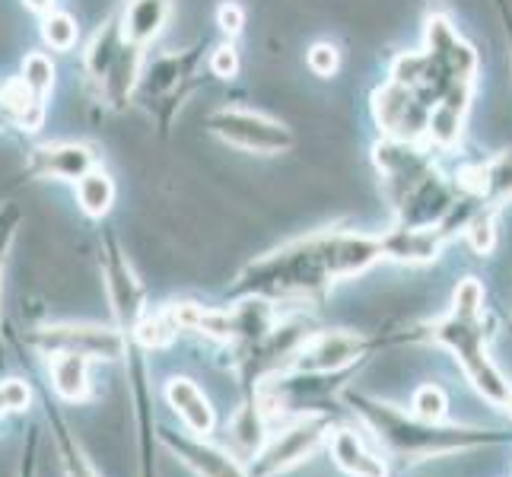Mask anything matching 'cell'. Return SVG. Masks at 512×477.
Returning a JSON list of instances; mask_svg holds the SVG:
<instances>
[{"mask_svg": "<svg viewBox=\"0 0 512 477\" xmlns=\"http://www.w3.org/2000/svg\"><path fill=\"white\" fill-rule=\"evenodd\" d=\"M382 258L379 236H366L357 229H334V233L328 229L252 261L239 277V290H249L258 299L319 296L341 280L369 271Z\"/></svg>", "mask_w": 512, "mask_h": 477, "instance_id": "6da1fadb", "label": "cell"}, {"mask_svg": "<svg viewBox=\"0 0 512 477\" xmlns=\"http://www.w3.org/2000/svg\"><path fill=\"white\" fill-rule=\"evenodd\" d=\"M433 341L455 353V360L474 385V392L490 401L493 408H503L512 395V385L500 373V366L490 360V331L484 325V287L478 277H465L455 287L449 315L433 325Z\"/></svg>", "mask_w": 512, "mask_h": 477, "instance_id": "7a4b0ae2", "label": "cell"}, {"mask_svg": "<svg viewBox=\"0 0 512 477\" xmlns=\"http://www.w3.org/2000/svg\"><path fill=\"white\" fill-rule=\"evenodd\" d=\"M369 427L376 430L379 443L392 452L408 458V462H423V458H439L449 452H465V449H481L490 443H503V433L490 430H471V427H443V423L420 420L417 414H404L401 408L388 401H376L366 395H347Z\"/></svg>", "mask_w": 512, "mask_h": 477, "instance_id": "3957f363", "label": "cell"}, {"mask_svg": "<svg viewBox=\"0 0 512 477\" xmlns=\"http://www.w3.org/2000/svg\"><path fill=\"white\" fill-rule=\"evenodd\" d=\"M328 430H331V420L319 411L293 417L277 433H271L268 443L252 455L249 474L252 477H277L296 465L309 462V458L319 452V446L325 443Z\"/></svg>", "mask_w": 512, "mask_h": 477, "instance_id": "277c9868", "label": "cell"}, {"mask_svg": "<svg viewBox=\"0 0 512 477\" xmlns=\"http://www.w3.org/2000/svg\"><path fill=\"white\" fill-rule=\"evenodd\" d=\"M207 128L214 131L229 147L249 150V153H284L293 147V134L284 121H274L252 109H236V105H223L207 118Z\"/></svg>", "mask_w": 512, "mask_h": 477, "instance_id": "5b68a950", "label": "cell"}, {"mask_svg": "<svg viewBox=\"0 0 512 477\" xmlns=\"http://www.w3.org/2000/svg\"><path fill=\"white\" fill-rule=\"evenodd\" d=\"M373 115L385 137L392 140H411V144H423L427 137V121H430V105L423 102L414 90L404 83L388 77L385 86H379L373 96Z\"/></svg>", "mask_w": 512, "mask_h": 477, "instance_id": "8992f818", "label": "cell"}, {"mask_svg": "<svg viewBox=\"0 0 512 477\" xmlns=\"http://www.w3.org/2000/svg\"><path fill=\"white\" fill-rule=\"evenodd\" d=\"M366 341L353 331H319L306 334L290 353V369L299 376H328L360 360Z\"/></svg>", "mask_w": 512, "mask_h": 477, "instance_id": "52a82bcc", "label": "cell"}, {"mask_svg": "<svg viewBox=\"0 0 512 477\" xmlns=\"http://www.w3.org/2000/svg\"><path fill=\"white\" fill-rule=\"evenodd\" d=\"M39 344L45 353H83L90 360H118L125 353V338L115 328L99 325H55L39 331Z\"/></svg>", "mask_w": 512, "mask_h": 477, "instance_id": "ba28073f", "label": "cell"}, {"mask_svg": "<svg viewBox=\"0 0 512 477\" xmlns=\"http://www.w3.org/2000/svg\"><path fill=\"white\" fill-rule=\"evenodd\" d=\"M458 191L474 198L481 207L497 210L512 201V150L484 159L478 166H468L458 179Z\"/></svg>", "mask_w": 512, "mask_h": 477, "instance_id": "9c48e42d", "label": "cell"}, {"mask_svg": "<svg viewBox=\"0 0 512 477\" xmlns=\"http://www.w3.org/2000/svg\"><path fill=\"white\" fill-rule=\"evenodd\" d=\"M446 239H449L446 229H439V226H395V229H388L385 236H379L382 255L401 264L436 261Z\"/></svg>", "mask_w": 512, "mask_h": 477, "instance_id": "30bf717a", "label": "cell"}, {"mask_svg": "<svg viewBox=\"0 0 512 477\" xmlns=\"http://www.w3.org/2000/svg\"><path fill=\"white\" fill-rule=\"evenodd\" d=\"M163 443L182 458V462L201 477H252L249 468H242L229 452L204 443L201 436H179L163 433Z\"/></svg>", "mask_w": 512, "mask_h": 477, "instance_id": "8fae6325", "label": "cell"}, {"mask_svg": "<svg viewBox=\"0 0 512 477\" xmlns=\"http://www.w3.org/2000/svg\"><path fill=\"white\" fill-rule=\"evenodd\" d=\"M105 277H109L105 284H109L112 309L118 315L121 328H134L140 318H144V290H140L131 264L121 258L115 245H109V255H105Z\"/></svg>", "mask_w": 512, "mask_h": 477, "instance_id": "7c38bea8", "label": "cell"}, {"mask_svg": "<svg viewBox=\"0 0 512 477\" xmlns=\"http://www.w3.org/2000/svg\"><path fill=\"white\" fill-rule=\"evenodd\" d=\"M90 169H96V153L86 144H48L32 153V172L42 179L77 182Z\"/></svg>", "mask_w": 512, "mask_h": 477, "instance_id": "4fadbf2b", "label": "cell"}, {"mask_svg": "<svg viewBox=\"0 0 512 477\" xmlns=\"http://www.w3.org/2000/svg\"><path fill=\"white\" fill-rule=\"evenodd\" d=\"M166 401H169V408L179 414V420L185 423L191 436H210V433H214V427H217L214 408H210L207 395L191 379H185V376L169 379L166 382Z\"/></svg>", "mask_w": 512, "mask_h": 477, "instance_id": "5bb4252c", "label": "cell"}, {"mask_svg": "<svg viewBox=\"0 0 512 477\" xmlns=\"http://www.w3.org/2000/svg\"><path fill=\"white\" fill-rule=\"evenodd\" d=\"M331 458H334V465L347 471L350 477H385L388 474L382 458L369 452L363 439L347 427L331 433Z\"/></svg>", "mask_w": 512, "mask_h": 477, "instance_id": "9a60e30c", "label": "cell"}, {"mask_svg": "<svg viewBox=\"0 0 512 477\" xmlns=\"http://www.w3.org/2000/svg\"><path fill=\"white\" fill-rule=\"evenodd\" d=\"M172 0H131L125 16H121V39L131 45H147L163 32L169 20Z\"/></svg>", "mask_w": 512, "mask_h": 477, "instance_id": "2e32d148", "label": "cell"}, {"mask_svg": "<svg viewBox=\"0 0 512 477\" xmlns=\"http://www.w3.org/2000/svg\"><path fill=\"white\" fill-rule=\"evenodd\" d=\"M90 357L83 353H55L51 357V385L64 401L90 398Z\"/></svg>", "mask_w": 512, "mask_h": 477, "instance_id": "e0dca14e", "label": "cell"}, {"mask_svg": "<svg viewBox=\"0 0 512 477\" xmlns=\"http://www.w3.org/2000/svg\"><path fill=\"white\" fill-rule=\"evenodd\" d=\"M0 105L7 109V115H13L26 131H39L42 128V118H45V109H42V96L32 93L29 86L23 83V77H13L0 86Z\"/></svg>", "mask_w": 512, "mask_h": 477, "instance_id": "ac0fdd59", "label": "cell"}, {"mask_svg": "<svg viewBox=\"0 0 512 477\" xmlns=\"http://www.w3.org/2000/svg\"><path fill=\"white\" fill-rule=\"evenodd\" d=\"M77 201L86 217H105L115 204V182L105 169H90L77 179Z\"/></svg>", "mask_w": 512, "mask_h": 477, "instance_id": "d6986e66", "label": "cell"}, {"mask_svg": "<svg viewBox=\"0 0 512 477\" xmlns=\"http://www.w3.org/2000/svg\"><path fill=\"white\" fill-rule=\"evenodd\" d=\"M175 328L172 325V318L169 312L163 309L160 315H150V318H140V322L134 325V334H137V341L144 344L147 350H160V347H169L172 338H175Z\"/></svg>", "mask_w": 512, "mask_h": 477, "instance_id": "ffe728a7", "label": "cell"}, {"mask_svg": "<svg viewBox=\"0 0 512 477\" xmlns=\"http://www.w3.org/2000/svg\"><path fill=\"white\" fill-rule=\"evenodd\" d=\"M446 392L439 385H420L414 392V401H411V414H417L420 420H430V423H443L446 417Z\"/></svg>", "mask_w": 512, "mask_h": 477, "instance_id": "44dd1931", "label": "cell"}, {"mask_svg": "<svg viewBox=\"0 0 512 477\" xmlns=\"http://www.w3.org/2000/svg\"><path fill=\"white\" fill-rule=\"evenodd\" d=\"M42 35H45V42L51 48H58V51H70L77 45V23L70 20L67 13H45V26H42Z\"/></svg>", "mask_w": 512, "mask_h": 477, "instance_id": "7402d4cb", "label": "cell"}, {"mask_svg": "<svg viewBox=\"0 0 512 477\" xmlns=\"http://www.w3.org/2000/svg\"><path fill=\"white\" fill-rule=\"evenodd\" d=\"M465 236L471 242V249L478 255H487L493 249V242H497V229H493V210L481 207L478 214H474L468 223H465Z\"/></svg>", "mask_w": 512, "mask_h": 477, "instance_id": "603a6c76", "label": "cell"}, {"mask_svg": "<svg viewBox=\"0 0 512 477\" xmlns=\"http://www.w3.org/2000/svg\"><path fill=\"white\" fill-rule=\"evenodd\" d=\"M58 452H61V465L67 471V477H99L96 468L86 462L83 449L74 443V436H70L67 430L58 433Z\"/></svg>", "mask_w": 512, "mask_h": 477, "instance_id": "cb8c5ba5", "label": "cell"}, {"mask_svg": "<svg viewBox=\"0 0 512 477\" xmlns=\"http://www.w3.org/2000/svg\"><path fill=\"white\" fill-rule=\"evenodd\" d=\"M23 83L29 86L32 93H39V96H45L48 90H51V83H55V64H51L45 55H29L26 61H23Z\"/></svg>", "mask_w": 512, "mask_h": 477, "instance_id": "d4e9b609", "label": "cell"}, {"mask_svg": "<svg viewBox=\"0 0 512 477\" xmlns=\"http://www.w3.org/2000/svg\"><path fill=\"white\" fill-rule=\"evenodd\" d=\"M32 404V388L23 379H7L0 382V414H16L26 411Z\"/></svg>", "mask_w": 512, "mask_h": 477, "instance_id": "484cf974", "label": "cell"}, {"mask_svg": "<svg viewBox=\"0 0 512 477\" xmlns=\"http://www.w3.org/2000/svg\"><path fill=\"white\" fill-rule=\"evenodd\" d=\"M309 70L315 77H334L338 74V64H341V55H338V48L328 45V42H319V45H312L309 48Z\"/></svg>", "mask_w": 512, "mask_h": 477, "instance_id": "4316f807", "label": "cell"}, {"mask_svg": "<svg viewBox=\"0 0 512 477\" xmlns=\"http://www.w3.org/2000/svg\"><path fill=\"white\" fill-rule=\"evenodd\" d=\"M210 70L220 77V80H229V77H236V70H239V55H236V48H217L214 55H210Z\"/></svg>", "mask_w": 512, "mask_h": 477, "instance_id": "83f0119b", "label": "cell"}, {"mask_svg": "<svg viewBox=\"0 0 512 477\" xmlns=\"http://www.w3.org/2000/svg\"><path fill=\"white\" fill-rule=\"evenodd\" d=\"M217 26L226 32V35H239L242 26H245V13L242 7L236 4V0H226V4H220L217 10Z\"/></svg>", "mask_w": 512, "mask_h": 477, "instance_id": "f1b7e54d", "label": "cell"}, {"mask_svg": "<svg viewBox=\"0 0 512 477\" xmlns=\"http://www.w3.org/2000/svg\"><path fill=\"white\" fill-rule=\"evenodd\" d=\"M13 226H16V214H0V268H4L7 249L13 242Z\"/></svg>", "mask_w": 512, "mask_h": 477, "instance_id": "f546056e", "label": "cell"}, {"mask_svg": "<svg viewBox=\"0 0 512 477\" xmlns=\"http://www.w3.org/2000/svg\"><path fill=\"white\" fill-rule=\"evenodd\" d=\"M500 20H503V32H506V48H509V64H512V10L506 7V0H497Z\"/></svg>", "mask_w": 512, "mask_h": 477, "instance_id": "4dcf8cb0", "label": "cell"}, {"mask_svg": "<svg viewBox=\"0 0 512 477\" xmlns=\"http://www.w3.org/2000/svg\"><path fill=\"white\" fill-rule=\"evenodd\" d=\"M16 477H35V462H32V449L26 452V458H23V465H20V474Z\"/></svg>", "mask_w": 512, "mask_h": 477, "instance_id": "1f68e13d", "label": "cell"}, {"mask_svg": "<svg viewBox=\"0 0 512 477\" xmlns=\"http://www.w3.org/2000/svg\"><path fill=\"white\" fill-rule=\"evenodd\" d=\"M51 4L55 0H26V7H32L35 13H51Z\"/></svg>", "mask_w": 512, "mask_h": 477, "instance_id": "d6a6232c", "label": "cell"}, {"mask_svg": "<svg viewBox=\"0 0 512 477\" xmlns=\"http://www.w3.org/2000/svg\"><path fill=\"white\" fill-rule=\"evenodd\" d=\"M503 408H506V414H509V420H512V395H509V401L503 404Z\"/></svg>", "mask_w": 512, "mask_h": 477, "instance_id": "836d02e7", "label": "cell"}]
</instances>
